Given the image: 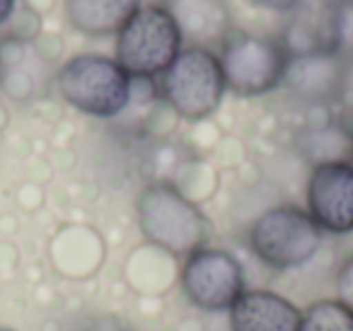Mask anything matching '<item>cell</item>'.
Wrapping results in <instances>:
<instances>
[{
    "mask_svg": "<svg viewBox=\"0 0 353 331\" xmlns=\"http://www.w3.org/2000/svg\"><path fill=\"white\" fill-rule=\"evenodd\" d=\"M254 8H261V10H271V12H293L303 6L305 0H247Z\"/></svg>",
    "mask_w": 353,
    "mask_h": 331,
    "instance_id": "cell-18",
    "label": "cell"
},
{
    "mask_svg": "<svg viewBox=\"0 0 353 331\" xmlns=\"http://www.w3.org/2000/svg\"><path fill=\"white\" fill-rule=\"evenodd\" d=\"M336 102H341L346 109L353 112V59L343 61L341 68V83H339V97Z\"/></svg>",
    "mask_w": 353,
    "mask_h": 331,
    "instance_id": "cell-17",
    "label": "cell"
},
{
    "mask_svg": "<svg viewBox=\"0 0 353 331\" xmlns=\"http://www.w3.org/2000/svg\"><path fill=\"white\" fill-rule=\"evenodd\" d=\"M182 34L162 6H141L117 34V63L131 80H155L182 54Z\"/></svg>",
    "mask_w": 353,
    "mask_h": 331,
    "instance_id": "cell-3",
    "label": "cell"
},
{
    "mask_svg": "<svg viewBox=\"0 0 353 331\" xmlns=\"http://www.w3.org/2000/svg\"><path fill=\"white\" fill-rule=\"evenodd\" d=\"M56 90L75 112L94 119H114L131 102L133 80L117 59L80 54L61 66Z\"/></svg>",
    "mask_w": 353,
    "mask_h": 331,
    "instance_id": "cell-2",
    "label": "cell"
},
{
    "mask_svg": "<svg viewBox=\"0 0 353 331\" xmlns=\"http://www.w3.org/2000/svg\"><path fill=\"white\" fill-rule=\"evenodd\" d=\"M0 331H17V329H10V326H0Z\"/></svg>",
    "mask_w": 353,
    "mask_h": 331,
    "instance_id": "cell-23",
    "label": "cell"
},
{
    "mask_svg": "<svg viewBox=\"0 0 353 331\" xmlns=\"http://www.w3.org/2000/svg\"><path fill=\"white\" fill-rule=\"evenodd\" d=\"M232 331H300L303 310L281 292L252 288L230 307Z\"/></svg>",
    "mask_w": 353,
    "mask_h": 331,
    "instance_id": "cell-9",
    "label": "cell"
},
{
    "mask_svg": "<svg viewBox=\"0 0 353 331\" xmlns=\"http://www.w3.org/2000/svg\"><path fill=\"white\" fill-rule=\"evenodd\" d=\"M336 6H353V0H334Z\"/></svg>",
    "mask_w": 353,
    "mask_h": 331,
    "instance_id": "cell-22",
    "label": "cell"
},
{
    "mask_svg": "<svg viewBox=\"0 0 353 331\" xmlns=\"http://www.w3.org/2000/svg\"><path fill=\"white\" fill-rule=\"evenodd\" d=\"M300 331H353V310H348L336 297L317 300L303 310Z\"/></svg>",
    "mask_w": 353,
    "mask_h": 331,
    "instance_id": "cell-14",
    "label": "cell"
},
{
    "mask_svg": "<svg viewBox=\"0 0 353 331\" xmlns=\"http://www.w3.org/2000/svg\"><path fill=\"white\" fill-rule=\"evenodd\" d=\"M221 59L216 51L187 46L160 75L162 99L187 121H203L221 107L225 94Z\"/></svg>",
    "mask_w": 353,
    "mask_h": 331,
    "instance_id": "cell-5",
    "label": "cell"
},
{
    "mask_svg": "<svg viewBox=\"0 0 353 331\" xmlns=\"http://www.w3.org/2000/svg\"><path fill=\"white\" fill-rule=\"evenodd\" d=\"M167 12L179 27L184 41L201 49L218 46L235 30L225 0H165Z\"/></svg>",
    "mask_w": 353,
    "mask_h": 331,
    "instance_id": "cell-10",
    "label": "cell"
},
{
    "mask_svg": "<svg viewBox=\"0 0 353 331\" xmlns=\"http://www.w3.org/2000/svg\"><path fill=\"white\" fill-rule=\"evenodd\" d=\"M218 59L228 90L240 97H259L281 88L288 51L269 37L232 30L218 49Z\"/></svg>",
    "mask_w": 353,
    "mask_h": 331,
    "instance_id": "cell-6",
    "label": "cell"
},
{
    "mask_svg": "<svg viewBox=\"0 0 353 331\" xmlns=\"http://www.w3.org/2000/svg\"><path fill=\"white\" fill-rule=\"evenodd\" d=\"M351 131H353V128H351Z\"/></svg>",
    "mask_w": 353,
    "mask_h": 331,
    "instance_id": "cell-24",
    "label": "cell"
},
{
    "mask_svg": "<svg viewBox=\"0 0 353 331\" xmlns=\"http://www.w3.org/2000/svg\"><path fill=\"white\" fill-rule=\"evenodd\" d=\"M15 3H17V0H0V27L6 25L8 17L12 15V10H15Z\"/></svg>",
    "mask_w": 353,
    "mask_h": 331,
    "instance_id": "cell-20",
    "label": "cell"
},
{
    "mask_svg": "<svg viewBox=\"0 0 353 331\" xmlns=\"http://www.w3.org/2000/svg\"><path fill=\"white\" fill-rule=\"evenodd\" d=\"M334 54L341 61L353 59V6H336V17H334Z\"/></svg>",
    "mask_w": 353,
    "mask_h": 331,
    "instance_id": "cell-15",
    "label": "cell"
},
{
    "mask_svg": "<svg viewBox=\"0 0 353 331\" xmlns=\"http://www.w3.org/2000/svg\"><path fill=\"white\" fill-rule=\"evenodd\" d=\"M307 213L322 232H353V162H319L307 177Z\"/></svg>",
    "mask_w": 353,
    "mask_h": 331,
    "instance_id": "cell-8",
    "label": "cell"
},
{
    "mask_svg": "<svg viewBox=\"0 0 353 331\" xmlns=\"http://www.w3.org/2000/svg\"><path fill=\"white\" fill-rule=\"evenodd\" d=\"M334 292H336L339 302L353 310V257H348L339 268L336 281H334Z\"/></svg>",
    "mask_w": 353,
    "mask_h": 331,
    "instance_id": "cell-16",
    "label": "cell"
},
{
    "mask_svg": "<svg viewBox=\"0 0 353 331\" xmlns=\"http://www.w3.org/2000/svg\"><path fill=\"white\" fill-rule=\"evenodd\" d=\"M136 220L148 242L174 257H189L208 239L203 210L170 181H150L138 191Z\"/></svg>",
    "mask_w": 353,
    "mask_h": 331,
    "instance_id": "cell-1",
    "label": "cell"
},
{
    "mask_svg": "<svg viewBox=\"0 0 353 331\" xmlns=\"http://www.w3.org/2000/svg\"><path fill=\"white\" fill-rule=\"evenodd\" d=\"M179 283L187 300L206 312H228L247 290L240 259L216 247H201L189 254Z\"/></svg>",
    "mask_w": 353,
    "mask_h": 331,
    "instance_id": "cell-7",
    "label": "cell"
},
{
    "mask_svg": "<svg viewBox=\"0 0 353 331\" xmlns=\"http://www.w3.org/2000/svg\"><path fill=\"white\" fill-rule=\"evenodd\" d=\"M334 17H336V3L334 0H319L307 3L293 10L285 39L281 41L288 56L317 54V51H332L334 54Z\"/></svg>",
    "mask_w": 353,
    "mask_h": 331,
    "instance_id": "cell-12",
    "label": "cell"
},
{
    "mask_svg": "<svg viewBox=\"0 0 353 331\" xmlns=\"http://www.w3.org/2000/svg\"><path fill=\"white\" fill-rule=\"evenodd\" d=\"M6 80V66H3V59H0V85Z\"/></svg>",
    "mask_w": 353,
    "mask_h": 331,
    "instance_id": "cell-21",
    "label": "cell"
},
{
    "mask_svg": "<svg viewBox=\"0 0 353 331\" xmlns=\"http://www.w3.org/2000/svg\"><path fill=\"white\" fill-rule=\"evenodd\" d=\"M141 0H65V17L85 37L119 34Z\"/></svg>",
    "mask_w": 353,
    "mask_h": 331,
    "instance_id": "cell-13",
    "label": "cell"
},
{
    "mask_svg": "<svg viewBox=\"0 0 353 331\" xmlns=\"http://www.w3.org/2000/svg\"><path fill=\"white\" fill-rule=\"evenodd\" d=\"M341 68L343 61L332 51L288 56L281 85H285V90L303 102H332V99L339 97Z\"/></svg>",
    "mask_w": 353,
    "mask_h": 331,
    "instance_id": "cell-11",
    "label": "cell"
},
{
    "mask_svg": "<svg viewBox=\"0 0 353 331\" xmlns=\"http://www.w3.org/2000/svg\"><path fill=\"white\" fill-rule=\"evenodd\" d=\"M324 232L307 210L298 205H274L250 228V247L261 263L276 271L300 268L322 247Z\"/></svg>",
    "mask_w": 353,
    "mask_h": 331,
    "instance_id": "cell-4",
    "label": "cell"
},
{
    "mask_svg": "<svg viewBox=\"0 0 353 331\" xmlns=\"http://www.w3.org/2000/svg\"><path fill=\"white\" fill-rule=\"evenodd\" d=\"M85 331H131L121 319L117 317H99V319L90 321V326Z\"/></svg>",
    "mask_w": 353,
    "mask_h": 331,
    "instance_id": "cell-19",
    "label": "cell"
}]
</instances>
